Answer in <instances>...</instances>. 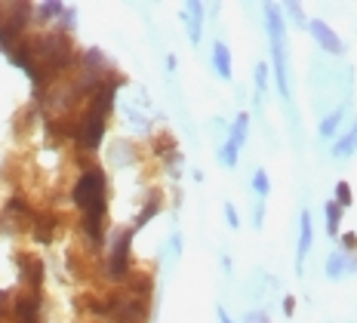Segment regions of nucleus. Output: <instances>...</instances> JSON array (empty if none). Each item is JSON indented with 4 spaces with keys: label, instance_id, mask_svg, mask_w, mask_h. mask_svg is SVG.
Returning a JSON list of instances; mask_svg holds the SVG:
<instances>
[{
    "label": "nucleus",
    "instance_id": "a878e982",
    "mask_svg": "<svg viewBox=\"0 0 357 323\" xmlns=\"http://www.w3.org/2000/svg\"><path fill=\"white\" fill-rule=\"evenodd\" d=\"M284 314H287V317H293V314H296V299L293 296H284Z\"/></svg>",
    "mask_w": 357,
    "mask_h": 323
},
{
    "label": "nucleus",
    "instance_id": "a211bd4d",
    "mask_svg": "<svg viewBox=\"0 0 357 323\" xmlns=\"http://www.w3.org/2000/svg\"><path fill=\"white\" fill-rule=\"evenodd\" d=\"M268 65L265 62H259L256 65V71H252V80H256V105H262V96L268 93Z\"/></svg>",
    "mask_w": 357,
    "mask_h": 323
},
{
    "label": "nucleus",
    "instance_id": "0eeeda50",
    "mask_svg": "<svg viewBox=\"0 0 357 323\" xmlns=\"http://www.w3.org/2000/svg\"><path fill=\"white\" fill-rule=\"evenodd\" d=\"M19 274H22V283H25V290H40L43 287V277H47V268H43V262L37 259L31 253H22L19 255Z\"/></svg>",
    "mask_w": 357,
    "mask_h": 323
},
{
    "label": "nucleus",
    "instance_id": "423d86ee",
    "mask_svg": "<svg viewBox=\"0 0 357 323\" xmlns=\"http://www.w3.org/2000/svg\"><path fill=\"white\" fill-rule=\"evenodd\" d=\"M182 25H185V34H188L191 47H197L204 40V3L200 0H188L182 6Z\"/></svg>",
    "mask_w": 357,
    "mask_h": 323
},
{
    "label": "nucleus",
    "instance_id": "f257e3e1",
    "mask_svg": "<svg viewBox=\"0 0 357 323\" xmlns=\"http://www.w3.org/2000/svg\"><path fill=\"white\" fill-rule=\"evenodd\" d=\"M71 204L80 209V228L89 240V246H105V222H108V179L105 170L96 163H84L80 176L71 185Z\"/></svg>",
    "mask_w": 357,
    "mask_h": 323
},
{
    "label": "nucleus",
    "instance_id": "393cba45",
    "mask_svg": "<svg viewBox=\"0 0 357 323\" xmlns=\"http://www.w3.org/2000/svg\"><path fill=\"white\" fill-rule=\"evenodd\" d=\"M225 222H228V228H231V231L241 228V216H237V209L231 204H225Z\"/></svg>",
    "mask_w": 357,
    "mask_h": 323
},
{
    "label": "nucleus",
    "instance_id": "6ab92c4d",
    "mask_svg": "<svg viewBox=\"0 0 357 323\" xmlns=\"http://www.w3.org/2000/svg\"><path fill=\"white\" fill-rule=\"evenodd\" d=\"M252 191H256L259 200H265L268 194H271V179H268L265 170H256V172H252Z\"/></svg>",
    "mask_w": 357,
    "mask_h": 323
},
{
    "label": "nucleus",
    "instance_id": "6e6552de",
    "mask_svg": "<svg viewBox=\"0 0 357 323\" xmlns=\"http://www.w3.org/2000/svg\"><path fill=\"white\" fill-rule=\"evenodd\" d=\"M311 243H314V225H311L308 209H302L299 213V243H296V274L299 277L305 271V255L311 253Z\"/></svg>",
    "mask_w": 357,
    "mask_h": 323
},
{
    "label": "nucleus",
    "instance_id": "5701e85b",
    "mask_svg": "<svg viewBox=\"0 0 357 323\" xmlns=\"http://www.w3.org/2000/svg\"><path fill=\"white\" fill-rule=\"evenodd\" d=\"M339 246H342L339 253L357 255V234H354V231H348V234H339Z\"/></svg>",
    "mask_w": 357,
    "mask_h": 323
},
{
    "label": "nucleus",
    "instance_id": "b1692460",
    "mask_svg": "<svg viewBox=\"0 0 357 323\" xmlns=\"http://www.w3.org/2000/svg\"><path fill=\"white\" fill-rule=\"evenodd\" d=\"M265 225V200H259V204H252V228L262 231Z\"/></svg>",
    "mask_w": 357,
    "mask_h": 323
},
{
    "label": "nucleus",
    "instance_id": "2eb2a0df",
    "mask_svg": "<svg viewBox=\"0 0 357 323\" xmlns=\"http://www.w3.org/2000/svg\"><path fill=\"white\" fill-rule=\"evenodd\" d=\"M342 117H345V108H333L330 114H324L321 123H317V136H321V139H333L339 133Z\"/></svg>",
    "mask_w": 357,
    "mask_h": 323
},
{
    "label": "nucleus",
    "instance_id": "7ed1b4c3",
    "mask_svg": "<svg viewBox=\"0 0 357 323\" xmlns=\"http://www.w3.org/2000/svg\"><path fill=\"white\" fill-rule=\"evenodd\" d=\"M132 228H123L111 237L108 243V259H105V277L111 283H126V277L132 274V259H130V250H132Z\"/></svg>",
    "mask_w": 357,
    "mask_h": 323
},
{
    "label": "nucleus",
    "instance_id": "1a4fd4ad",
    "mask_svg": "<svg viewBox=\"0 0 357 323\" xmlns=\"http://www.w3.org/2000/svg\"><path fill=\"white\" fill-rule=\"evenodd\" d=\"M59 225H62V219H59L56 213H37V209H34L28 228H31V237L37 240V243H53Z\"/></svg>",
    "mask_w": 357,
    "mask_h": 323
},
{
    "label": "nucleus",
    "instance_id": "c85d7f7f",
    "mask_svg": "<svg viewBox=\"0 0 357 323\" xmlns=\"http://www.w3.org/2000/svg\"><path fill=\"white\" fill-rule=\"evenodd\" d=\"M178 250H182V237H178V234H173V253L178 255Z\"/></svg>",
    "mask_w": 357,
    "mask_h": 323
},
{
    "label": "nucleus",
    "instance_id": "dca6fc26",
    "mask_svg": "<svg viewBox=\"0 0 357 323\" xmlns=\"http://www.w3.org/2000/svg\"><path fill=\"white\" fill-rule=\"evenodd\" d=\"M62 13H65V3H59V0H53V3H34V16L40 25H53Z\"/></svg>",
    "mask_w": 357,
    "mask_h": 323
},
{
    "label": "nucleus",
    "instance_id": "f3484780",
    "mask_svg": "<svg viewBox=\"0 0 357 323\" xmlns=\"http://www.w3.org/2000/svg\"><path fill=\"white\" fill-rule=\"evenodd\" d=\"M342 213H345V209L336 206V204H333V200H326V204H324V225H326V234H330V237H339Z\"/></svg>",
    "mask_w": 357,
    "mask_h": 323
},
{
    "label": "nucleus",
    "instance_id": "bb28decb",
    "mask_svg": "<svg viewBox=\"0 0 357 323\" xmlns=\"http://www.w3.org/2000/svg\"><path fill=\"white\" fill-rule=\"evenodd\" d=\"M247 323H268V320H265L262 311H250V314H247Z\"/></svg>",
    "mask_w": 357,
    "mask_h": 323
},
{
    "label": "nucleus",
    "instance_id": "20e7f679",
    "mask_svg": "<svg viewBox=\"0 0 357 323\" xmlns=\"http://www.w3.org/2000/svg\"><path fill=\"white\" fill-rule=\"evenodd\" d=\"M247 136H250V114H237L231 120L228 139L222 142V148H219V163L225 170H234L237 167V157H241V148L247 145Z\"/></svg>",
    "mask_w": 357,
    "mask_h": 323
},
{
    "label": "nucleus",
    "instance_id": "4be33fe9",
    "mask_svg": "<svg viewBox=\"0 0 357 323\" xmlns=\"http://www.w3.org/2000/svg\"><path fill=\"white\" fill-rule=\"evenodd\" d=\"M284 13L293 19V25L308 28V22H305V13H302V3H284Z\"/></svg>",
    "mask_w": 357,
    "mask_h": 323
},
{
    "label": "nucleus",
    "instance_id": "ddd939ff",
    "mask_svg": "<svg viewBox=\"0 0 357 323\" xmlns=\"http://www.w3.org/2000/svg\"><path fill=\"white\" fill-rule=\"evenodd\" d=\"M357 151V120L351 123V130L345 133L342 139H336V145H330V154L336 157V160H345V157H351Z\"/></svg>",
    "mask_w": 357,
    "mask_h": 323
},
{
    "label": "nucleus",
    "instance_id": "4468645a",
    "mask_svg": "<svg viewBox=\"0 0 357 323\" xmlns=\"http://www.w3.org/2000/svg\"><path fill=\"white\" fill-rule=\"evenodd\" d=\"M160 206H163V200H160V194H158V191H154V194H151V197H148V204H145L142 209H139L136 222H132V234H136V231H142V228H145V225H148V222H151V219H154V216H158V213H160Z\"/></svg>",
    "mask_w": 357,
    "mask_h": 323
},
{
    "label": "nucleus",
    "instance_id": "c756f323",
    "mask_svg": "<svg viewBox=\"0 0 357 323\" xmlns=\"http://www.w3.org/2000/svg\"><path fill=\"white\" fill-rule=\"evenodd\" d=\"M222 271H225V274L231 271V259H228V255H222Z\"/></svg>",
    "mask_w": 357,
    "mask_h": 323
},
{
    "label": "nucleus",
    "instance_id": "f03ea898",
    "mask_svg": "<svg viewBox=\"0 0 357 323\" xmlns=\"http://www.w3.org/2000/svg\"><path fill=\"white\" fill-rule=\"evenodd\" d=\"M265 31L268 43H271V71H274V84H278V96L284 105L287 117H289V130L299 136V111L293 102V87H289V47H287V22L284 13L274 3H265Z\"/></svg>",
    "mask_w": 357,
    "mask_h": 323
},
{
    "label": "nucleus",
    "instance_id": "412c9836",
    "mask_svg": "<svg viewBox=\"0 0 357 323\" xmlns=\"http://www.w3.org/2000/svg\"><path fill=\"white\" fill-rule=\"evenodd\" d=\"M333 191H336V197H333V204L336 206H342V209H348L354 204V194H351V185L345 182V179H342V182H336V188H333Z\"/></svg>",
    "mask_w": 357,
    "mask_h": 323
},
{
    "label": "nucleus",
    "instance_id": "39448f33",
    "mask_svg": "<svg viewBox=\"0 0 357 323\" xmlns=\"http://www.w3.org/2000/svg\"><path fill=\"white\" fill-rule=\"evenodd\" d=\"M308 31L314 37V43L321 47L324 52H330V56H345V43H342V37L333 31L330 25H326L324 19H311L308 22Z\"/></svg>",
    "mask_w": 357,
    "mask_h": 323
},
{
    "label": "nucleus",
    "instance_id": "9d476101",
    "mask_svg": "<svg viewBox=\"0 0 357 323\" xmlns=\"http://www.w3.org/2000/svg\"><path fill=\"white\" fill-rule=\"evenodd\" d=\"M357 271V255H345V253H330L326 259V277L330 280H342L345 274H354Z\"/></svg>",
    "mask_w": 357,
    "mask_h": 323
},
{
    "label": "nucleus",
    "instance_id": "aec40b11",
    "mask_svg": "<svg viewBox=\"0 0 357 323\" xmlns=\"http://www.w3.org/2000/svg\"><path fill=\"white\" fill-rule=\"evenodd\" d=\"M154 154L163 157V160H169L173 154H178V151H176V139L167 136V133H163V136H158V139H154Z\"/></svg>",
    "mask_w": 357,
    "mask_h": 323
},
{
    "label": "nucleus",
    "instance_id": "f8f14e48",
    "mask_svg": "<svg viewBox=\"0 0 357 323\" xmlns=\"http://www.w3.org/2000/svg\"><path fill=\"white\" fill-rule=\"evenodd\" d=\"M213 68L222 80H231V74H234L231 71V50H228L222 40L213 43Z\"/></svg>",
    "mask_w": 357,
    "mask_h": 323
},
{
    "label": "nucleus",
    "instance_id": "9b49d317",
    "mask_svg": "<svg viewBox=\"0 0 357 323\" xmlns=\"http://www.w3.org/2000/svg\"><path fill=\"white\" fill-rule=\"evenodd\" d=\"M126 292H130L132 299H139V302H151V290H154V280L151 274H142V271H132L126 277Z\"/></svg>",
    "mask_w": 357,
    "mask_h": 323
},
{
    "label": "nucleus",
    "instance_id": "cd10ccee",
    "mask_svg": "<svg viewBox=\"0 0 357 323\" xmlns=\"http://www.w3.org/2000/svg\"><path fill=\"white\" fill-rule=\"evenodd\" d=\"M215 317H219V323H234L231 317H228V311H225V308H222V305L215 308Z\"/></svg>",
    "mask_w": 357,
    "mask_h": 323
}]
</instances>
